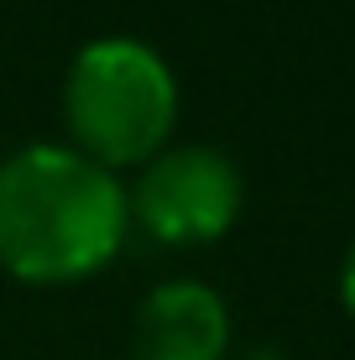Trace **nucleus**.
Here are the masks:
<instances>
[{
	"label": "nucleus",
	"instance_id": "3",
	"mask_svg": "<svg viewBox=\"0 0 355 360\" xmlns=\"http://www.w3.org/2000/svg\"><path fill=\"white\" fill-rule=\"evenodd\" d=\"M126 214H136L167 245L219 240L240 214V172L214 146L157 152L126 193Z\"/></svg>",
	"mask_w": 355,
	"mask_h": 360
},
{
	"label": "nucleus",
	"instance_id": "6",
	"mask_svg": "<svg viewBox=\"0 0 355 360\" xmlns=\"http://www.w3.org/2000/svg\"><path fill=\"white\" fill-rule=\"evenodd\" d=\"M235 360H283V350H266V345H251V350H240Z\"/></svg>",
	"mask_w": 355,
	"mask_h": 360
},
{
	"label": "nucleus",
	"instance_id": "1",
	"mask_svg": "<svg viewBox=\"0 0 355 360\" xmlns=\"http://www.w3.org/2000/svg\"><path fill=\"white\" fill-rule=\"evenodd\" d=\"M126 188L68 146L0 162V266L21 282H79L120 251Z\"/></svg>",
	"mask_w": 355,
	"mask_h": 360
},
{
	"label": "nucleus",
	"instance_id": "5",
	"mask_svg": "<svg viewBox=\"0 0 355 360\" xmlns=\"http://www.w3.org/2000/svg\"><path fill=\"white\" fill-rule=\"evenodd\" d=\"M340 297H345V308L355 314V240L345 251V266H340Z\"/></svg>",
	"mask_w": 355,
	"mask_h": 360
},
{
	"label": "nucleus",
	"instance_id": "4",
	"mask_svg": "<svg viewBox=\"0 0 355 360\" xmlns=\"http://www.w3.org/2000/svg\"><path fill=\"white\" fill-rule=\"evenodd\" d=\"M230 314L204 282H162L141 297L131 355L136 360H225Z\"/></svg>",
	"mask_w": 355,
	"mask_h": 360
},
{
	"label": "nucleus",
	"instance_id": "2",
	"mask_svg": "<svg viewBox=\"0 0 355 360\" xmlns=\"http://www.w3.org/2000/svg\"><path fill=\"white\" fill-rule=\"evenodd\" d=\"M63 115L89 162L131 167L157 157L178 120V84L157 47L136 37H100L68 68Z\"/></svg>",
	"mask_w": 355,
	"mask_h": 360
}]
</instances>
